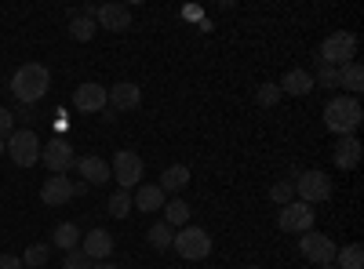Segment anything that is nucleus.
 <instances>
[{
  "label": "nucleus",
  "instance_id": "obj_2",
  "mask_svg": "<svg viewBox=\"0 0 364 269\" xmlns=\"http://www.w3.org/2000/svg\"><path fill=\"white\" fill-rule=\"evenodd\" d=\"M360 102L357 99H350V95H339V99H331L328 106H324V124H328V131H336L339 138L343 135H353L357 128H360Z\"/></svg>",
  "mask_w": 364,
  "mask_h": 269
},
{
  "label": "nucleus",
  "instance_id": "obj_21",
  "mask_svg": "<svg viewBox=\"0 0 364 269\" xmlns=\"http://www.w3.org/2000/svg\"><path fill=\"white\" fill-rule=\"evenodd\" d=\"M164 204H168V197L161 186H139V193L132 197V207H139V212H161Z\"/></svg>",
  "mask_w": 364,
  "mask_h": 269
},
{
  "label": "nucleus",
  "instance_id": "obj_7",
  "mask_svg": "<svg viewBox=\"0 0 364 269\" xmlns=\"http://www.w3.org/2000/svg\"><path fill=\"white\" fill-rule=\"evenodd\" d=\"M314 219H317V212H314L310 204L291 200V204H284V207H281L277 226H281L284 233H310V229H314Z\"/></svg>",
  "mask_w": 364,
  "mask_h": 269
},
{
  "label": "nucleus",
  "instance_id": "obj_32",
  "mask_svg": "<svg viewBox=\"0 0 364 269\" xmlns=\"http://www.w3.org/2000/svg\"><path fill=\"white\" fill-rule=\"evenodd\" d=\"M63 269H91V258H87L80 248H73V251H66V258H63Z\"/></svg>",
  "mask_w": 364,
  "mask_h": 269
},
{
  "label": "nucleus",
  "instance_id": "obj_17",
  "mask_svg": "<svg viewBox=\"0 0 364 269\" xmlns=\"http://www.w3.org/2000/svg\"><path fill=\"white\" fill-rule=\"evenodd\" d=\"M73 168L84 175V182H87V186H102V182H109V164H106L102 157H80Z\"/></svg>",
  "mask_w": 364,
  "mask_h": 269
},
{
  "label": "nucleus",
  "instance_id": "obj_4",
  "mask_svg": "<svg viewBox=\"0 0 364 269\" xmlns=\"http://www.w3.org/2000/svg\"><path fill=\"white\" fill-rule=\"evenodd\" d=\"M171 248L186 258V262H200V258L211 255V236H208V229H200V226H182V229L175 233Z\"/></svg>",
  "mask_w": 364,
  "mask_h": 269
},
{
  "label": "nucleus",
  "instance_id": "obj_33",
  "mask_svg": "<svg viewBox=\"0 0 364 269\" xmlns=\"http://www.w3.org/2000/svg\"><path fill=\"white\" fill-rule=\"evenodd\" d=\"M11 131H15V113L0 106V138H8Z\"/></svg>",
  "mask_w": 364,
  "mask_h": 269
},
{
  "label": "nucleus",
  "instance_id": "obj_1",
  "mask_svg": "<svg viewBox=\"0 0 364 269\" xmlns=\"http://www.w3.org/2000/svg\"><path fill=\"white\" fill-rule=\"evenodd\" d=\"M48 87H51V73L41 62H26L11 77V95L18 99V106H37L48 95Z\"/></svg>",
  "mask_w": 364,
  "mask_h": 269
},
{
  "label": "nucleus",
  "instance_id": "obj_28",
  "mask_svg": "<svg viewBox=\"0 0 364 269\" xmlns=\"http://www.w3.org/2000/svg\"><path fill=\"white\" fill-rule=\"evenodd\" d=\"M48 258H51V248H48V244H29V248H26V255H22V265L41 269Z\"/></svg>",
  "mask_w": 364,
  "mask_h": 269
},
{
  "label": "nucleus",
  "instance_id": "obj_30",
  "mask_svg": "<svg viewBox=\"0 0 364 269\" xmlns=\"http://www.w3.org/2000/svg\"><path fill=\"white\" fill-rule=\"evenodd\" d=\"M255 102H259L262 109H269V106H277V102H281V87H277V84H262L259 92H255Z\"/></svg>",
  "mask_w": 364,
  "mask_h": 269
},
{
  "label": "nucleus",
  "instance_id": "obj_20",
  "mask_svg": "<svg viewBox=\"0 0 364 269\" xmlns=\"http://www.w3.org/2000/svg\"><path fill=\"white\" fill-rule=\"evenodd\" d=\"M157 186L164 190V197H168V193H178V190H186V186H190V168H186V164H171V168H164Z\"/></svg>",
  "mask_w": 364,
  "mask_h": 269
},
{
  "label": "nucleus",
  "instance_id": "obj_6",
  "mask_svg": "<svg viewBox=\"0 0 364 269\" xmlns=\"http://www.w3.org/2000/svg\"><path fill=\"white\" fill-rule=\"evenodd\" d=\"M295 197L302 204H310V207L331 200V175H324V171H302L295 178Z\"/></svg>",
  "mask_w": 364,
  "mask_h": 269
},
{
  "label": "nucleus",
  "instance_id": "obj_9",
  "mask_svg": "<svg viewBox=\"0 0 364 269\" xmlns=\"http://www.w3.org/2000/svg\"><path fill=\"white\" fill-rule=\"evenodd\" d=\"M41 160L48 164L51 175H66L73 164H77V153L66 138H51L48 146H41Z\"/></svg>",
  "mask_w": 364,
  "mask_h": 269
},
{
  "label": "nucleus",
  "instance_id": "obj_18",
  "mask_svg": "<svg viewBox=\"0 0 364 269\" xmlns=\"http://www.w3.org/2000/svg\"><path fill=\"white\" fill-rule=\"evenodd\" d=\"M357 164H360V142H357V135H343L336 146V168L353 171Z\"/></svg>",
  "mask_w": 364,
  "mask_h": 269
},
{
  "label": "nucleus",
  "instance_id": "obj_5",
  "mask_svg": "<svg viewBox=\"0 0 364 269\" xmlns=\"http://www.w3.org/2000/svg\"><path fill=\"white\" fill-rule=\"evenodd\" d=\"M321 62H328V66H346V62H353L357 58V37L353 33H331V37H324V44H321Z\"/></svg>",
  "mask_w": 364,
  "mask_h": 269
},
{
  "label": "nucleus",
  "instance_id": "obj_14",
  "mask_svg": "<svg viewBox=\"0 0 364 269\" xmlns=\"http://www.w3.org/2000/svg\"><path fill=\"white\" fill-rule=\"evenodd\" d=\"M41 200H44V204H51V207L70 204V200H73V182H70L66 175H51L48 182L41 186Z\"/></svg>",
  "mask_w": 364,
  "mask_h": 269
},
{
  "label": "nucleus",
  "instance_id": "obj_3",
  "mask_svg": "<svg viewBox=\"0 0 364 269\" xmlns=\"http://www.w3.org/2000/svg\"><path fill=\"white\" fill-rule=\"evenodd\" d=\"M4 153L18 164V168H33L41 160V138L33 128H15L8 138H4Z\"/></svg>",
  "mask_w": 364,
  "mask_h": 269
},
{
  "label": "nucleus",
  "instance_id": "obj_40",
  "mask_svg": "<svg viewBox=\"0 0 364 269\" xmlns=\"http://www.w3.org/2000/svg\"><path fill=\"white\" fill-rule=\"evenodd\" d=\"M321 269H336V265H321Z\"/></svg>",
  "mask_w": 364,
  "mask_h": 269
},
{
  "label": "nucleus",
  "instance_id": "obj_25",
  "mask_svg": "<svg viewBox=\"0 0 364 269\" xmlns=\"http://www.w3.org/2000/svg\"><path fill=\"white\" fill-rule=\"evenodd\" d=\"M146 241H149V248H154V251H168L171 241H175V233H171L168 222H157V226L146 229Z\"/></svg>",
  "mask_w": 364,
  "mask_h": 269
},
{
  "label": "nucleus",
  "instance_id": "obj_34",
  "mask_svg": "<svg viewBox=\"0 0 364 269\" xmlns=\"http://www.w3.org/2000/svg\"><path fill=\"white\" fill-rule=\"evenodd\" d=\"M0 269H22V258H15V255H0Z\"/></svg>",
  "mask_w": 364,
  "mask_h": 269
},
{
  "label": "nucleus",
  "instance_id": "obj_23",
  "mask_svg": "<svg viewBox=\"0 0 364 269\" xmlns=\"http://www.w3.org/2000/svg\"><path fill=\"white\" fill-rule=\"evenodd\" d=\"M164 222H168L171 229H175V226H178V229H182V226H190V204L182 200V197L168 200V204H164Z\"/></svg>",
  "mask_w": 364,
  "mask_h": 269
},
{
  "label": "nucleus",
  "instance_id": "obj_8",
  "mask_svg": "<svg viewBox=\"0 0 364 269\" xmlns=\"http://www.w3.org/2000/svg\"><path fill=\"white\" fill-rule=\"evenodd\" d=\"M299 251L306 255L310 262H317V265H331L336 262V241H331V236H324V233H302V241H299Z\"/></svg>",
  "mask_w": 364,
  "mask_h": 269
},
{
  "label": "nucleus",
  "instance_id": "obj_27",
  "mask_svg": "<svg viewBox=\"0 0 364 269\" xmlns=\"http://www.w3.org/2000/svg\"><path fill=\"white\" fill-rule=\"evenodd\" d=\"M106 207H109V219H128L132 215V193L128 190H117Z\"/></svg>",
  "mask_w": 364,
  "mask_h": 269
},
{
  "label": "nucleus",
  "instance_id": "obj_41",
  "mask_svg": "<svg viewBox=\"0 0 364 269\" xmlns=\"http://www.w3.org/2000/svg\"><path fill=\"white\" fill-rule=\"evenodd\" d=\"M248 269H259V265H248Z\"/></svg>",
  "mask_w": 364,
  "mask_h": 269
},
{
  "label": "nucleus",
  "instance_id": "obj_37",
  "mask_svg": "<svg viewBox=\"0 0 364 269\" xmlns=\"http://www.w3.org/2000/svg\"><path fill=\"white\" fill-rule=\"evenodd\" d=\"M77 193H80V197L87 193V182H84V178H80V182H73V197H77Z\"/></svg>",
  "mask_w": 364,
  "mask_h": 269
},
{
  "label": "nucleus",
  "instance_id": "obj_11",
  "mask_svg": "<svg viewBox=\"0 0 364 269\" xmlns=\"http://www.w3.org/2000/svg\"><path fill=\"white\" fill-rule=\"evenodd\" d=\"M139 102H142V87L132 84V80H120V84H113L109 92H106V106H113L117 113L139 109Z\"/></svg>",
  "mask_w": 364,
  "mask_h": 269
},
{
  "label": "nucleus",
  "instance_id": "obj_19",
  "mask_svg": "<svg viewBox=\"0 0 364 269\" xmlns=\"http://www.w3.org/2000/svg\"><path fill=\"white\" fill-rule=\"evenodd\" d=\"M336 84L339 87H346L350 92V99H357L360 92H364V70H360V62L353 58V62H346V66H339V77H336Z\"/></svg>",
  "mask_w": 364,
  "mask_h": 269
},
{
  "label": "nucleus",
  "instance_id": "obj_39",
  "mask_svg": "<svg viewBox=\"0 0 364 269\" xmlns=\"http://www.w3.org/2000/svg\"><path fill=\"white\" fill-rule=\"evenodd\" d=\"M0 153H4V138H0Z\"/></svg>",
  "mask_w": 364,
  "mask_h": 269
},
{
  "label": "nucleus",
  "instance_id": "obj_26",
  "mask_svg": "<svg viewBox=\"0 0 364 269\" xmlns=\"http://www.w3.org/2000/svg\"><path fill=\"white\" fill-rule=\"evenodd\" d=\"M95 33H99L95 18H87V15H73V22H70V37H73V40H91Z\"/></svg>",
  "mask_w": 364,
  "mask_h": 269
},
{
  "label": "nucleus",
  "instance_id": "obj_16",
  "mask_svg": "<svg viewBox=\"0 0 364 269\" xmlns=\"http://www.w3.org/2000/svg\"><path fill=\"white\" fill-rule=\"evenodd\" d=\"M277 87H281V95H295L299 99V95H310L317 84H314V73H306V70H288Z\"/></svg>",
  "mask_w": 364,
  "mask_h": 269
},
{
  "label": "nucleus",
  "instance_id": "obj_22",
  "mask_svg": "<svg viewBox=\"0 0 364 269\" xmlns=\"http://www.w3.org/2000/svg\"><path fill=\"white\" fill-rule=\"evenodd\" d=\"M51 244H55V248H63V251L80 248V229H77L73 222H58L55 233H51Z\"/></svg>",
  "mask_w": 364,
  "mask_h": 269
},
{
  "label": "nucleus",
  "instance_id": "obj_36",
  "mask_svg": "<svg viewBox=\"0 0 364 269\" xmlns=\"http://www.w3.org/2000/svg\"><path fill=\"white\" fill-rule=\"evenodd\" d=\"M182 15H186L190 22H204V15H200V8H186V11H182Z\"/></svg>",
  "mask_w": 364,
  "mask_h": 269
},
{
  "label": "nucleus",
  "instance_id": "obj_31",
  "mask_svg": "<svg viewBox=\"0 0 364 269\" xmlns=\"http://www.w3.org/2000/svg\"><path fill=\"white\" fill-rule=\"evenodd\" d=\"M336 77H339V70H336V66H328V62H321V58H317L314 84H321V87H336Z\"/></svg>",
  "mask_w": 364,
  "mask_h": 269
},
{
  "label": "nucleus",
  "instance_id": "obj_29",
  "mask_svg": "<svg viewBox=\"0 0 364 269\" xmlns=\"http://www.w3.org/2000/svg\"><path fill=\"white\" fill-rule=\"evenodd\" d=\"M269 200L273 204H291L295 200V182H288V178H284V182H277V186H269Z\"/></svg>",
  "mask_w": 364,
  "mask_h": 269
},
{
  "label": "nucleus",
  "instance_id": "obj_15",
  "mask_svg": "<svg viewBox=\"0 0 364 269\" xmlns=\"http://www.w3.org/2000/svg\"><path fill=\"white\" fill-rule=\"evenodd\" d=\"M80 251H84L91 262H106V258L113 255V236H109L106 229H91V233H84Z\"/></svg>",
  "mask_w": 364,
  "mask_h": 269
},
{
  "label": "nucleus",
  "instance_id": "obj_24",
  "mask_svg": "<svg viewBox=\"0 0 364 269\" xmlns=\"http://www.w3.org/2000/svg\"><path fill=\"white\" fill-rule=\"evenodd\" d=\"M336 269H364V248L360 244H346L343 251H336Z\"/></svg>",
  "mask_w": 364,
  "mask_h": 269
},
{
  "label": "nucleus",
  "instance_id": "obj_38",
  "mask_svg": "<svg viewBox=\"0 0 364 269\" xmlns=\"http://www.w3.org/2000/svg\"><path fill=\"white\" fill-rule=\"evenodd\" d=\"M91 269H117L113 262H91Z\"/></svg>",
  "mask_w": 364,
  "mask_h": 269
},
{
  "label": "nucleus",
  "instance_id": "obj_12",
  "mask_svg": "<svg viewBox=\"0 0 364 269\" xmlns=\"http://www.w3.org/2000/svg\"><path fill=\"white\" fill-rule=\"evenodd\" d=\"M95 26L109 29V33H124L132 26V8L128 4H102V8H95Z\"/></svg>",
  "mask_w": 364,
  "mask_h": 269
},
{
  "label": "nucleus",
  "instance_id": "obj_35",
  "mask_svg": "<svg viewBox=\"0 0 364 269\" xmlns=\"http://www.w3.org/2000/svg\"><path fill=\"white\" fill-rule=\"evenodd\" d=\"M18 116H22V121H26V128H29V124H33V121H37V113H33V109H29V106H18Z\"/></svg>",
  "mask_w": 364,
  "mask_h": 269
},
{
  "label": "nucleus",
  "instance_id": "obj_10",
  "mask_svg": "<svg viewBox=\"0 0 364 269\" xmlns=\"http://www.w3.org/2000/svg\"><path fill=\"white\" fill-rule=\"evenodd\" d=\"M109 175L120 182V190L139 186V178H142V157L135 153V149H120V153L113 157V171Z\"/></svg>",
  "mask_w": 364,
  "mask_h": 269
},
{
  "label": "nucleus",
  "instance_id": "obj_13",
  "mask_svg": "<svg viewBox=\"0 0 364 269\" xmlns=\"http://www.w3.org/2000/svg\"><path fill=\"white\" fill-rule=\"evenodd\" d=\"M73 106L80 113H102L106 109V87L102 84H80L73 92Z\"/></svg>",
  "mask_w": 364,
  "mask_h": 269
}]
</instances>
